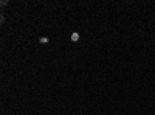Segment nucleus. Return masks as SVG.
I'll use <instances>...</instances> for the list:
<instances>
[{"mask_svg": "<svg viewBox=\"0 0 155 115\" xmlns=\"http://www.w3.org/2000/svg\"><path fill=\"white\" fill-rule=\"evenodd\" d=\"M0 23H5V16H3V14L0 16Z\"/></svg>", "mask_w": 155, "mask_h": 115, "instance_id": "f03ea898", "label": "nucleus"}, {"mask_svg": "<svg viewBox=\"0 0 155 115\" xmlns=\"http://www.w3.org/2000/svg\"><path fill=\"white\" fill-rule=\"evenodd\" d=\"M71 39H73V41H78V34H76V33L71 36Z\"/></svg>", "mask_w": 155, "mask_h": 115, "instance_id": "7ed1b4c3", "label": "nucleus"}, {"mask_svg": "<svg viewBox=\"0 0 155 115\" xmlns=\"http://www.w3.org/2000/svg\"><path fill=\"white\" fill-rule=\"evenodd\" d=\"M0 5H2V6H6L8 2H6V0H2V2H0Z\"/></svg>", "mask_w": 155, "mask_h": 115, "instance_id": "f257e3e1", "label": "nucleus"}]
</instances>
